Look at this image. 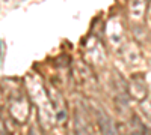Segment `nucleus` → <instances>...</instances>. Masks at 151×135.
Listing matches in <instances>:
<instances>
[{"instance_id":"1","label":"nucleus","mask_w":151,"mask_h":135,"mask_svg":"<svg viewBox=\"0 0 151 135\" xmlns=\"http://www.w3.org/2000/svg\"><path fill=\"white\" fill-rule=\"evenodd\" d=\"M94 114L97 119L98 128L103 135H118V128L115 125V122H113V119L107 114L106 110H103L101 107H95Z\"/></svg>"},{"instance_id":"2","label":"nucleus","mask_w":151,"mask_h":135,"mask_svg":"<svg viewBox=\"0 0 151 135\" xmlns=\"http://www.w3.org/2000/svg\"><path fill=\"white\" fill-rule=\"evenodd\" d=\"M74 128L76 135H95L89 117L83 111V108H77L74 111Z\"/></svg>"},{"instance_id":"3","label":"nucleus","mask_w":151,"mask_h":135,"mask_svg":"<svg viewBox=\"0 0 151 135\" xmlns=\"http://www.w3.org/2000/svg\"><path fill=\"white\" fill-rule=\"evenodd\" d=\"M129 92L134 99L144 101L147 98V86H145L144 80L139 77H133L129 83Z\"/></svg>"},{"instance_id":"4","label":"nucleus","mask_w":151,"mask_h":135,"mask_svg":"<svg viewBox=\"0 0 151 135\" xmlns=\"http://www.w3.org/2000/svg\"><path fill=\"white\" fill-rule=\"evenodd\" d=\"M144 111H145V114L150 117V120H151V105H148V107H145L144 108Z\"/></svg>"},{"instance_id":"5","label":"nucleus","mask_w":151,"mask_h":135,"mask_svg":"<svg viewBox=\"0 0 151 135\" xmlns=\"http://www.w3.org/2000/svg\"><path fill=\"white\" fill-rule=\"evenodd\" d=\"M29 135H35V132H30V134H29Z\"/></svg>"}]
</instances>
